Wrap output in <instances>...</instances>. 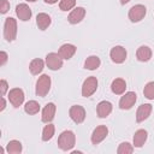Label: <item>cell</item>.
I'll return each mask as SVG.
<instances>
[{
  "instance_id": "obj_26",
  "label": "cell",
  "mask_w": 154,
  "mask_h": 154,
  "mask_svg": "<svg viewBox=\"0 0 154 154\" xmlns=\"http://www.w3.org/2000/svg\"><path fill=\"white\" fill-rule=\"evenodd\" d=\"M54 131H55L54 125L51 124V123H47V125H46V126L43 128V130H42V141H45V142L49 141V140L53 137Z\"/></svg>"
},
{
  "instance_id": "obj_30",
  "label": "cell",
  "mask_w": 154,
  "mask_h": 154,
  "mask_svg": "<svg viewBox=\"0 0 154 154\" xmlns=\"http://www.w3.org/2000/svg\"><path fill=\"white\" fill-rule=\"evenodd\" d=\"M10 10V2L7 0H0V12L5 14Z\"/></svg>"
},
{
  "instance_id": "obj_24",
  "label": "cell",
  "mask_w": 154,
  "mask_h": 154,
  "mask_svg": "<svg viewBox=\"0 0 154 154\" xmlns=\"http://www.w3.org/2000/svg\"><path fill=\"white\" fill-rule=\"evenodd\" d=\"M6 150L8 154H19L22 152V143L17 140H12L7 143Z\"/></svg>"
},
{
  "instance_id": "obj_28",
  "label": "cell",
  "mask_w": 154,
  "mask_h": 154,
  "mask_svg": "<svg viewBox=\"0 0 154 154\" xmlns=\"http://www.w3.org/2000/svg\"><path fill=\"white\" fill-rule=\"evenodd\" d=\"M143 94H144V96H146L147 99L154 100V81H153V82H148V83L144 85Z\"/></svg>"
},
{
  "instance_id": "obj_8",
  "label": "cell",
  "mask_w": 154,
  "mask_h": 154,
  "mask_svg": "<svg viewBox=\"0 0 154 154\" xmlns=\"http://www.w3.org/2000/svg\"><path fill=\"white\" fill-rule=\"evenodd\" d=\"M111 60L116 64H122L126 59V49L123 46H116L109 52Z\"/></svg>"
},
{
  "instance_id": "obj_25",
  "label": "cell",
  "mask_w": 154,
  "mask_h": 154,
  "mask_svg": "<svg viewBox=\"0 0 154 154\" xmlns=\"http://www.w3.org/2000/svg\"><path fill=\"white\" fill-rule=\"evenodd\" d=\"M24 111H25V113H28V114H36V113H38V111H40V105H38L37 101L30 100V101H28V102L25 103Z\"/></svg>"
},
{
  "instance_id": "obj_4",
  "label": "cell",
  "mask_w": 154,
  "mask_h": 154,
  "mask_svg": "<svg viewBox=\"0 0 154 154\" xmlns=\"http://www.w3.org/2000/svg\"><path fill=\"white\" fill-rule=\"evenodd\" d=\"M146 13H147L146 6L138 4V5L132 6V7L129 10L128 16H129V19H130L132 23H137V22H140V20H142V19L144 18Z\"/></svg>"
},
{
  "instance_id": "obj_12",
  "label": "cell",
  "mask_w": 154,
  "mask_h": 154,
  "mask_svg": "<svg viewBox=\"0 0 154 154\" xmlns=\"http://www.w3.org/2000/svg\"><path fill=\"white\" fill-rule=\"evenodd\" d=\"M55 111H57V107L53 102H48L43 109H42V116H41V119L43 123H51L53 119H54V116H55Z\"/></svg>"
},
{
  "instance_id": "obj_32",
  "label": "cell",
  "mask_w": 154,
  "mask_h": 154,
  "mask_svg": "<svg viewBox=\"0 0 154 154\" xmlns=\"http://www.w3.org/2000/svg\"><path fill=\"white\" fill-rule=\"evenodd\" d=\"M6 61H7V53L4 52V51H1V52H0V65H1V66L5 65Z\"/></svg>"
},
{
  "instance_id": "obj_31",
  "label": "cell",
  "mask_w": 154,
  "mask_h": 154,
  "mask_svg": "<svg viewBox=\"0 0 154 154\" xmlns=\"http://www.w3.org/2000/svg\"><path fill=\"white\" fill-rule=\"evenodd\" d=\"M0 87H1V95L4 96V95L6 94V91H7L8 84H7V82H6L5 79H1V81H0Z\"/></svg>"
},
{
  "instance_id": "obj_2",
  "label": "cell",
  "mask_w": 154,
  "mask_h": 154,
  "mask_svg": "<svg viewBox=\"0 0 154 154\" xmlns=\"http://www.w3.org/2000/svg\"><path fill=\"white\" fill-rule=\"evenodd\" d=\"M17 36V20L12 17L6 18L4 23V37L6 41L11 42Z\"/></svg>"
},
{
  "instance_id": "obj_16",
  "label": "cell",
  "mask_w": 154,
  "mask_h": 154,
  "mask_svg": "<svg viewBox=\"0 0 154 154\" xmlns=\"http://www.w3.org/2000/svg\"><path fill=\"white\" fill-rule=\"evenodd\" d=\"M85 16V8L84 7H76L75 10H72L67 17L69 23L71 24H77L79 22H82V19Z\"/></svg>"
},
{
  "instance_id": "obj_11",
  "label": "cell",
  "mask_w": 154,
  "mask_h": 154,
  "mask_svg": "<svg viewBox=\"0 0 154 154\" xmlns=\"http://www.w3.org/2000/svg\"><path fill=\"white\" fill-rule=\"evenodd\" d=\"M8 100L13 107H19L24 101V91L20 88H13L8 91Z\"/></svg>"
},
{
  "instance_id": "obj_19",
  "label": "cell",
  "mask_w": 154,
  "mask_h": 154,
  "mask_svg": "<svg viewBox=\"0 0 154 154\" xmlns=\"http://www.w3.org/2000/svg\"><path fill=\"white\" fill-rule=\"evenodd\" d=\"M52 23V19L51 17L47 14V13H38L37 17H36V24L38 26L40 30H46Z\"/></svg>"
},
{
  "instance_id": "obj_35",
  "label": "cell",
  "mask_w": 154,
  "mask_h": 154,
  "mask_svg": "<svg viewBox=\"0 0 154 154\" xmlns=\"http://www.w3.org/2000/svg\"><path fill=\"white\" fill-rule=\"evenodd\" d=\"M129 1H130V0H120V4H122V5H125V4H128Z\"/></svg>"
},
{
  "instance_id": "obj_20",
  "label": "cell",
  "mask_w": 154,
  "mask_h": 154,
  "mask_svg": "<svg viewBox=\"0 0 154 154\" xmlns=\"http://www.w3.org/2000/svg\"><path fill=\"white\" fill-rule=\"evenodd\" d=\"M136 57L140 61L144 63V61H148L150 58H152V49L148 47V46H141L137 52H136Z\"/></svg>"
},
{
  "instance_id": "obj_13",
  "label": "cell",
  "mask_w": 154,
  "mask_h": 154,
  "mask_svg": "<svg viewBox=\"0 0 154 154\" xmlns=\"http://www.w3.org/2000/svg\"><path fill=\"white\" fill-rule=\"evenodd\" d=\"M16 14L20 20L26 22L31 18L32 13H31V8L26 4H18L16 6Z\"/></svg>"
},
{
  "instance_id": "obj_1",
  "label": "cell",
  "mask_w": 154,
  "mask_h": 154,
  "mask_svg": "<svg viewBox=\"0 0 154 154\" xmlns=\"http://www.w3.org/2000/svg\"><path fill=\"white\" fill-rule=\"evenodd\" d=\"M75 143H76V136H75L73 131H71V130L63 131L58 137V146L61 150L67 152V150L72 149Z\"/></svg>"
},
{
  "instance_id": "obj_15",
  "label": "cell",
  "mask_w": 154,
  "mask_h": 154,
  "mask_svg": "<svg viewBox=\"0 0 154 154\" xmlns=\"http://www.w3.org/2000/svg\"><path fill=\"white\" fill-rule=\"evenodd\" d=\"M152 105L150 103H142L138 108H137V112H136V120L138 123L141 122H144L152 113Z\"/></svg>"
},
{
  "instance_id": "obj_3",
  "label": "cell",
  "mask_w": 154,
  "mask_h": 154,
  "mask_svg": "<svg viewBox=\"0 0 154 154\" xmlns=\"http://www.w3.org/2000/svg\"><path fill=\"white\" fill-rule=\"evenodd\" d=\"M51 83H52L51 82V77L48 75L40 76L37 82H36V89H35L36 95L41 96V97H45L48 94L49 89H51Z\"/></svg>"
},
{
  "instance_id": "obj_14",
  "label": "cell",
  "mask_w": 154,
  "mask_h": 154,
  "mask_svg": "<svg viewBox=\"0 0 154 154\" xmlns=\"http://www.w3.org/2000/svg\"><path fill=\"white\" fill-rule=\"evenodd\" d=\"M76 51H77V48H76V46H75V45L65 43V45L60 46V48H59V51H58V54H59L63 59L69 60V59H71V58L75 55Z\"/></svg>"
},
{
  "instance_id": "obj_36",
  "label": "cell",
  "mask_w": 154,
  "mask_h": 154,
  "mask_svg": "<svg viewBox=\"0 0 154 154\" xmlns=\"http://www.w3.org/2000/svg\"><path fill=\"white\" fill-rule=\"evenodd\" d=\"M26 1H29V2H35L36 0H26Z\"/></svg>"
},
{
  "instance_id": "obj_18",
  "label": "cell",
  "mask_w": 154,
  "mask_h": 154,
  "mask_svg": "<svg viewBox=\"0 0 154 154\" xmlns=\"http://www.w3.org/2000/svg\"><path fill=\"white\" fill-rule=\"evenodd\" d=\"M147 137H148V134H147V131L144 129L137 130L135 132V135H134V147L141 148L144 144V142L147 141Z\"/></svg>"
},
{
  "instance_id": "obj_6",
  "label": "cell",
  "mask_w": 154,
  "mask_h": 154,
  "mask_svg": "<svg viewBox=\"0 0 154 154\" xmlns=\"http://www.w3.org/2000/svg\"><path fill=\"white\" fill-rule=\"evenodd\" d=\"M46 64H47L48 69L57 71V70L61 69V66H63V58L58 53H54V52L48 53L46 55Z\"/></svg>"
},
{
  "instance_id": "obj_22",
  "label": "cell",
  "mask_w": 154,
  "mask_h": 154,
  "mask_svg": "<svg viewBox=\"0 0 154 154\" xmlns=\"http://www.w3.org/2000/svg\"><path fill=\"white\" fill-rule=\"evenodd\" d=\"M100 65H101V60L96 55H90L84 61V67L87 70H96V69H99Z\"/></svg>"
},
{
  "instance_id": "obj_9",
  "label": "cell",
  "mask_w": 154,
  "mask_h": 154,
  "mask_svg": "<svg viewBox=\"0 0 154 154\" xmlns=\"http://www.w3.org/2000/svg\"><path fill=\"white\" fill-rule=\"evenodd\" d=\"M136 100H137V95L134 91H128V93H125L120 97V100H119V108L120 109H130L135 105Z\"/></svg>"
},
{
  "instance_id": "obj_23",
  "label": "cell",
  "mask_w": 154,
  "mask_h": 154,
  "mask_svg": "<svg viewBox=\"0 0 154 154\" xmlns=\"http://www.w3.org/2000/svg\"><path fill=\"white\" fill-rule=\"evenodd\" d=\"M43 67H45V63H43L42 59H34V60H31V63L29 65V70H30V72L32 75L41 73Z\"/></svg>"
},
{
  "instance_id": "obj_10",
  "label": "cell",
  "mask_w": 154,
  "mask_h": 154,
  "mask_svg": "<svg viewBox=\"0 0 154 154\" xmlns=\"http://www.w3.org/2000/svg\"><path fill=\"white\" fill-rule=\"evenodd\" d=\"M107 135H108V129H107V126H106V125H99L97 128L94 129V131H93V134H91V137H90L91 143L95 144V146L99 144L100 142H102V141L107 137Z\"/></svg>"
},
{
  "instance_id": "obj_5",
  "label": "cell",
  "mask_w": 154,
  "mask_h": 154,
  "mask_svg": "<svg viewBox=\"0 0 154 154\" xmlns=\"http://www.w3.org/2000/svg\"><path fill=\"white\" fill-rule=\"evenodd\" d=\"M97 89V79L96 77L94 76H90L88 77L84 82H83V85H82V95L84 97H89L91 96Z\"/></svg>"
},
{
  "instance_id": "obj_29",
  "label": "cell",
  "mask_w": 154,
  "mask_h": 154,
  "mask_svg": "<svg viewBox=\"0 0 154 154\" xmlns=\"http://www.w3.org/2000/svg\"><path fill=\"white\" fill-rule=\"evenodd\" d=\"M76 5V0H60L59 2V8L61 11H69L73 8Z\"/></svg>"
},
{
  "instance_id": "obj_27",
  "label": "cell",
  "mask_w": 154,
  "mask_h": 154,
  "mask_svg": "<svg viewBox=\"0 0 154 154\" xmlns=\"http://www.w3.org/2000/svg\"><path fill=\"white\" fill-rule=\"evenodd\" d=\"M134 152V144H130L129 142H122L117 149L118 154H131Z\"/></svg>"
},
{
  "instance_id": "obj_7",
  "label": "cell",
  "mask_w": 154,
  "mask_h": 154,
  "mask_svg": "<svg viewBox=\"0 0 154 154\" xmlns=\"http://www.w3.org/2000/svg\"><path fill=\"white\" fill-rule=\"evenodd\" d=\"M69 116L76 124H81L85 119V109L79 105H73L69 111Z\"/></svg>"
},
{
  "instance_id": "obj_17",
  "label": "cell",
  "mask_w": 154,
  "mask_h": 154,
  "mask_svg": "<svg viewBox=\"0 0 154 154\" xmlns=\"http://www.w3.org/2000/svg\"><path fill=\"white\" fill-rule=\"evenodd\" d=\"M112 112V103L109 101H101L99 102L97 107H96V113L99 116V118H106L109 116V113Z\"/></svg>"
},
{
  "instance_id": "obj_21",
  "label": "cell",
  "mask_w": 154,
  "mask_h": 154,
  "mask_svg": "<svg viewBox=\"0 0 154 154\" xmlns=\"http://www.w3.org/2000/svg\"><path fill=\"white\" fill-rule=\"evenodd\" d=\"M111 89H112V91L114 94L120 95V94H123L125 91L126 83H125V81L123 78H116V79H113V82L111 84Z\"/></svg>"
},
{
  "instance_id": "obj_34",
  "label": "cell",
  "mask_w": 154,
  "mask_h": 154,
  "mask_svg": "<svg viewBox=\"0 0 154 154\" xmlns=\"http://www.w3.org/2000/svg\"><path fill=\"white\" fill-rule=\"evenodd\" d=\"M46 4H49V5H53V4H55V2H58V0H43Z\"/></svg>"
},
{
  "instance_id": "obj_33",
  "label": "cell",
  "mask_w": 154,
  "mask_h": 154,
  "mask_svg": "<svg viewBox=\"0 0 154 154\" xmlns=\"http://www.w3.org/2000/svg\"><path fill=\"white\" fill-rule=\"evenodd\" d=\"M5 107H6V101H5L4 97H1V107H0V111L2 112V111L5 109Z\"/></svg>"
}]
</instances>
